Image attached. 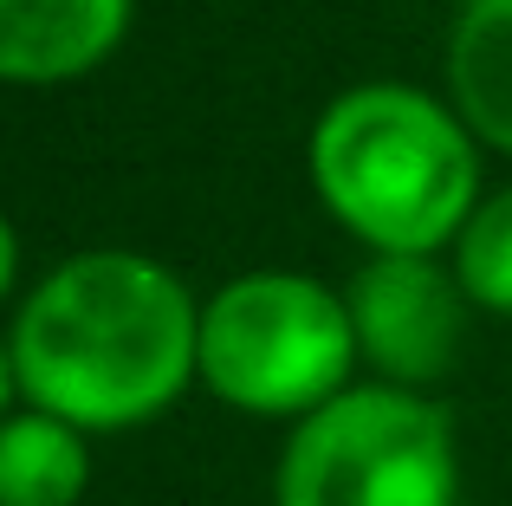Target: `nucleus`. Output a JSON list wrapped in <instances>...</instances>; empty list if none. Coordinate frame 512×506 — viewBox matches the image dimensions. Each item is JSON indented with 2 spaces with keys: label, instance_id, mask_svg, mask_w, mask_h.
<instances>
[{
  "label": "nucleus",
  "instance_id": "8",
  "mask_svg": "<svg viewBox=\"0 0 512 506\" xmlns=\"http://www.w3.org/2000/svg\"><path fill=\"white\" fill-rule=\"evenodd\" d=\"M91 487V442L85 429L13 409L0 422V506H78Z\"/></svg>",
  "mask_w": 512,
  "mask_h": 506
},
{
  "label": "nucleus",
  "instance_id": "11",
  "mask_svg": "<svg viewBox=\"0 0 512 506\" xmlns=\"http://www.w3.org/2000/svg\"><path fill=\"white\" fill-rule=\"evenodd\" d=\"M13 403H20V377H13V351H7V338H0V422L13 416Z\"/></svg>",
  "mask_w": 512,
  "mask_h": 506
},
{
  "label": "nucleus",
  "instance_id": "4",
  "mask_svg": "<svg viewBox=\"0 0 512 506\" xmlns=\"http://www.w3.org/2000/svg\"><path fill=\"white\" fill-rule=\"evenodd\" d=\"M273 506H461L454 416L428 390L350 383L338 403L292 422Z\"/></svg>",
  "mask_w": 512,
  "mask_h": 506
},
{
  "label": "nucleus",
  "instance_id": "2",
  "mask_svg": "<svg viewBox=\"0 0 512 506\" xmlns=\"http://www.w3.org/2000/svg\"><path fill=\"white\" fill-rule=\"evenodd\" d=\"M312 189L370 253L454 247L480 208L474 130L415 85H350L312 124Z\"/></svg>",
  "mask_w": 512,
  "mask_h": 506
},
{
  "label": "nucleus",
  "instance_id": "7",
  "mask_svg": "<svg viewBox=\"0 0 512 506\" xmlns=\"http://www.w3.org/2000/svg\"><path fill=\"white\" fill-rule=\"evenodd\" d=\"M448 98L480 143L512 156V0H461L448 33Z\"/></svg>",
  "mask_w": 512,
  "mask_h": 506
},
{
  "label": "nucleus",
  "instance_id": "3",
  "mask_svg": "<svg viewBox=\"0 0 512 506\" xmlns=\"http://www.w3.org/2000/svg\"><path fill=\"white\" fill-rule=\"evenodd\" d=\"M357 364L344 292L312 273L266 266L201 299V383L240 416L305 422L350 390Z\"/></svg>",
  "mask_w": 512,
  "mask_h": 506
},
{
  "label": "nucleus",
  "instance_id": "10",
  "mask_svg": "<svg viewBox=\"0 0 512 506\" xmlns=\"http://www.w3.org/2000/svg\"><path fill=\"white\" fill-rule=\"evenodd\" d=\"M13 279H20V234H13L7 208H0V299L13 292Z\"/></svg>",
  "mask_w": 512,
  "mask_h": 506
},
{
  "label": "nucleus",
  "instance_id": "9",
  "mask_svg": "<svg viewBox=\"0 0 512 506\" xmlns=\"http://www.w3.org/2000/svg\"><path fill=\"white\" fill-rule=\"evenodd\" d=\"M454 279L480 312L512 318V189L487 195L454 241Z\"/></svg>",
  "mask_w": 512,
  "mask_h": 506
},
{
  "label": "nucleus",
  "instance_id": "6",
  "mask_svg": "<svg viewBox=\"0 0 512 506\" xmlns=\"http://www.w3.org/2000/svg\"><path fill=\"white\" fill-rule=\"evenodd\" d=\"M130 33V0H0V85H72Z\"/></svg>",
  "mask_w": 512,
  "mask_h": 506
},
{
  "label": "nucleus",
  "instance_id": "1",
  "mask_svg": "<svg viewBox=\"0 0 512 506\" xmlns=\"http://www.w3.org/2000/svg\"><path fill=\"white\" fill-rule=\"evenodd\" d=\"M7 351L26 409L85 435H124L201 383V305L150 253L85 247L20 299Z\"/></svg>",
  "mask_w": 512,
  "mask_h": 506
},
{
  "label": "nucleus",
  "instance_id": "5",
  "mask_svg": "<svg viewBox=\"0 0 512 506\" xmlns=\"http://www.w3.org/2000/svg\"><path fill=\"white\" fill-rule=\"evenodd\" d=\"M350 331H357V357L376 370V383L396 390H428L448 377L461 357L467 331V292L454 266L435 253H370L344 286Z\"/></svg>",
  "mask_w": 512,
  "mask_h": 506
}]
</instances>
